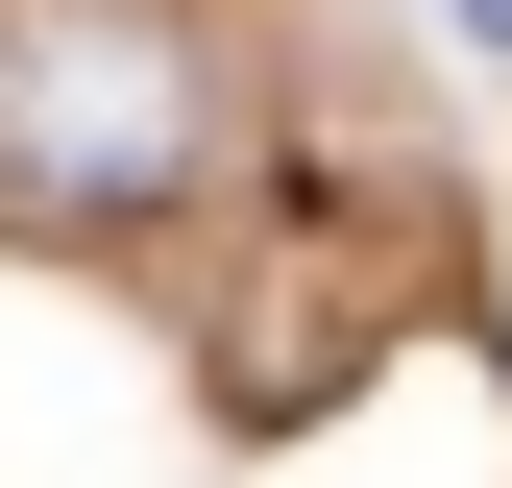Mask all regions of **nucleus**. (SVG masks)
<instances>
[{"label": "nucleus", "mask_w": 512, "mask_h": 488, "mask_svg": "<svg viewBox=\"0 0 512 488\" xmlns=\"http://www.w3.org/2000/svg\"><path fill=\"white\" fill-rule=\"evenodd\" d=\"M220 147L196 0H0V196L25 220H147Z\"/></svg>", "instance_id": "1"}, {"label": "nucleus", "mask_w": 512, "mask_h": 488, "mask_svg": "<svg viewBox=\"0 0 512 488\" xmlns=\"http://www.w3.org/2000/svg\"><path fill=\"white\" fill-rule=\"evenodd\" d=\"M464 49H512V0H464Z\"/></svg>", "instance_id": "2"}]
</instances>
